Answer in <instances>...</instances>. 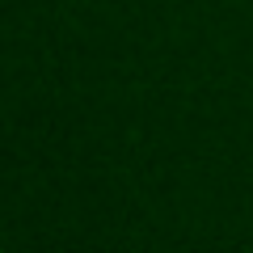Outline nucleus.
<instances>
[{
	"label": "nucleus",
	"instance_id": "nucleus-1",
	"mask_svg": "<svg viewBox=\"0 0 253 253\" xmlns=\"http://www.w3.org/2000/svg\"><path fill=\"white\" fill-rule=\"evenodd\" d=\"M0 253H4V249H0Z\"/></svg>",
	"mask_w": 253,
	"mask_h": 253
}]
</instances>
